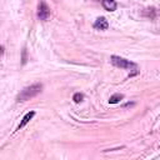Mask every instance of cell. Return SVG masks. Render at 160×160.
I'll return each instance as SVG.
<instances>
[{"instance_id":"52a82bcc","label":"cell","mask_w":160,"mask_h":160,"mask_svg":"<svg viewBox=\"0 0 160 160\" xmlns=\"http://www.w3.org/2000/svg\"><path fill=\"white\" fill-rule=\"evenodd\" d=\"M121 99H124V95H122V94H115V95H112V96L109 99V102H110V104H116V102H119Z\"/></svg>"},{"instance_id":"7a4b0ae2","label":"cell","mask_w":160,"mask_h":160,"mask_svg":"<svg viewBox=\"0 0 160 160\" xmlns=\"http://www.w3.org/2000/svg\"><path fill=\"white\" fill-rule=\"evenodd\" d=\"M111 62L118 66V68H122V69H135L136 68V64L131 62L130 60H126L124 58H120V56H116V55H112L111 56Z\"/></svg>"},{"instance_id":"3957f363","label":"cell","mask_w":160,"mask_h":160,"mask_svg":"<svg viewBox=\"0 0 160 160\" xmlns=\"http://www.w3.org/2000/svg\"><path fill=\"white\" fill-rule=\"evenodd\" d=\"M38 16H39L41 20H46V19L50 16V9H49V6H48L44 1H40V4H39V8H38Z\"/></svg>"},{"instance_id":"ba28073f","label":"cell","mask_w":160,"mask_h":160,"mask_svg":"<svg viewBox=\"0 0 160 160\" xmlns=\"http://www.w3.org/2000/svg\"><path fill=\"white\" fill-rule=\"evenodd\" d=\"M82 99H84V96H82V94H80V92L75 94V95H74V98H72V100H74L75 102H80Z\"/></svg>"},{"instance_id":"277c9868","label":"cell","mask_w":160,"mask_h":160,"mask_svg":"<svg viewBox=\"0 0 160 160\" xmlns=\"http://www.w3.org/2000/svg\"><path fill=\"white\" fill-rule=\"evenodd\" d=\"M94 28L96 29V30H106L108 28H109V22H108V20L105 19V18H98L96 20H95V22H94Z\"/></svg>"},{"instance_id":"5b68a950","label":"cell","mask_w":160,"mask_h":160,"mask_svg":"<svg viewBox=\"0 0 160 160\" xmlns=\"http://www.w3.org/2000/svg\"><path fill=\"white\" fill-rule=\"evenodd\" d=\"M102 8L108 11H115L116 10V1L115 0H101Z\"/></svg>"},{"instance_id":"6da1fadb","label":"cell","mask_w":160,"mask_h":160,"mask_svg":"<svg viewBox=\"0 0 160 160\" xmlns=\"http://www.w3.org/2000/svg\"><path fill=\"white\" fill-rule=\"evenodd\" d=\"M42 89V85L41 84H34V85H30L25 89L21 90V92L18 95V101H25V100H29L34 96H36Z\"/></svg>"},{"instance_id":"8992f818","label":"cell","mask_w":160,"mask_h":160,"mask_svg":"<svg viewBox=\"0 0 160 160\" xmlns=\"http://www.w3.org/2000/svg\"><path fill=\"white\" fill-rule=\"evenodd\" d=\"M34 116H35V111H29V112L22 118V120H21V122H20V125H19V128H18V129L20 130L21 128H24V126H25V125H26V124H28V122H29Z\"/></svg>"}]
</instances>
